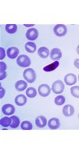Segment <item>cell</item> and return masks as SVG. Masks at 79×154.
<instances>
[{
	"mask_svg": "<svg viewBox=\"0 0 79 154\" xmlns=\"http://www.w3.org/2000/svg\"><path fill=\"white\" fill-rule=\"evenodd\" d=\"M38 34V32L36 28H31L27 31L26 36L28 39L34 40L37 38Z\"/></svg>",
	"mask_w": 79,
	"mask_h": 154,
	"instance_id": "cell-6",
	"label": "cell"
},
{
	"mask_svg": "<svg viewBox=\"0 0 79 154\" xmlns=\"http://www.w3.org/2000/svg\"><path fill=\"white\" fill-rule=\"evenodd\" d=\"M78 80H79V74L78 76Z\"/></svg>",
	"mask_w": 79,
	"mask_h": 154,
	"instance_id": "cell-33",
	"label": "cell"
},
{
	"mask_svg": "<svg viewBox=\"0 0 79 154\" xmlns=\"http://www.w3.org/2000/svg\"><path fill=\"white\" fill-rule=\"evenodd\" d=\"M0 53H1V57L0 59L1 60L3 59L5 57L6 54L4 49V48L1 47L0 48Z\"/></svg>",
	"mask_w": 79,
	"mask_h": 154,
	"instance_id": "cell-27",
	"label": "cell"
},
{
	"mask_svg": "<svg viewBox=\"0 0 79 154\" xmlns=\"http://www.w3.org/2000/svg\"><path fill=\"white\" fill-rule=\"evenodd\" d=\"M21 128L23 130H31L33 128V125L29 121H23L21 125Z\"/></svg>",
	"mask_w": 79,
	"mask_h": 154,
	"instance_id": "cell-23",
	"label": "cell"
},
{
	"mask_svg": "<svg viewBox=\"0 0 79 154\" xmlns=\"http://www.w3.org/2000/svg\"><path fill=\"white\" fill-rule=\"evenodd\" d=\"M53 30L54 34L59 37L65 35L67 31V27L63 24H58L55 26Z\"/></svg>",
	"mask_w": 79,
	"mask_h": 154,
	"instance_id": "cell-4",
	"label": "cell"
},
{
	"mask_svg": "<svg viewBox=\"0 0 79 154\" xmlns=\"http://www.w3.org/2000/svg\"><path fill=\"white\" fill-rule=\"evenodd\" d=\"M17 62L19 66L23 67L29 66L31 63L30 58L25 55L19 56L17 59Z\"/></svg>",
	"mask_w": 79,
	"mask_h": 154,
	"instance_id": "cell-2",
	"label": "cell"
},
{
	"mask_svg": "<svg viewBox=\"0 0 79 154\" xmlns=\"http://www.w3.org/2000/svg\"><path fill=\"white\" fill-rule=\"evenodd\" d=\"M34 25V24H23V25H24L25 26L27 27L33 26Z\"/></svg>",
	"mask_w": 79,
	"mask_h": 154,
	"instance_id": "cell-31",
	"label": "cell"
},
{
	"mask_svg": "<svg viewBox=\"0 0 79 154\" xmlns=\"http://www.w3.org/2000/svg\"><path fill=\"white\" fill-rule=\"evenodd\" d=\"M26 94L29 98H33L37 96V92L36 89L33 87H30L27 89Z\"/></svg>",
	"mask_w": 79,
	"mask_h": 154,
	"instance_id": "cell-20",
	"label": "cell"
},
{
	"mask_svg": "<svg viewBox=\"0 0 79 154\" xmlns=\"http://www.w3.org/2000/svg\"><path fill=\"white\" fill-rule=\"evenodd\" d=\"M65 100L64 96L62 95H59L55 98L54 102L56 105L61 106L64 103Z\"/></svg>",
	"mask_w": 79,
	"mask_h": 154,
	"instance_id": "cell-24",
	"label": "cell"
},
{
	"mask_svg": "<svg viewBox=\"0 0 79 154\" xmlns=\"http://www.w3.org/2000/svg\"><path fill=\"white\" fill-rule=\"evenodd\" d=\"M5 29L7 32L11 34L15 33L17 30V26L15 24H7Z\"/></svg>",
	"mask_w": 79,
	"mask_h": 154,
	"instance_id": "cell-21",
	"label": "cell"
},
{
	"mask_svg": "<svg viewBox=\"0 0 79 154\" xmlns=\"http://www.w3.org/2000/svg\"><path fill=\"white\" fill-rule=\"evenodd\" d=\"M78 117H79V114H78Z\"/></svg>",
	"mask_w": 79,
	"mask_h": 154,
	"instance_id": "cell-34",
	"label": "cell"
},
{
	"mask_svg": "<svg viewBox=\"0 0 79 154\" xmlns=\"http://www.w3.org/2000/svg\"><path fill=\"white\" fill-rule=\"evenodd\" d=\"M64 81L65 84L68 86H72L76 83L77 81V77L73 74H68L65 76Z\"/></svg>",
	"mask_w": 79,
	"mask_h": 154,
	"instance_id": "cell-8",
	"label": "cell"
},
{
	"mask_svg": "<svg viewBox=\"0 0 79 154\" xmlns=\"http://www.w3.org/2000/svg\"><path fill=\"white\" fill-rule=\"evenodd\" d=\"M25 48L28 52L30 53H33L36 50L37 46L34 43L28 42L26 44Z\"/></svg>",
	"mask_w": 79,
	"mask_h": 154,
	"instance_id": "cell-17",
	"label": "cell"
},
{
	"mask_svg": "<svg viewBox=\"0 0 79 154\" xmlns=\"http://www.w3.org/2000/svg\"><path fill=\"white\" fill-rule=\"evenodd\" d=\"M7 53L8 57L11 59H14L19 54V50L17 47H11L8 48Z\"/></svg>",
	"mask_w": 79,
	"mask_h": 154,
	"instance_id": "cell-9",
	"label": "cell"
},
{
	"mask_svg": "<svg viewBox=\"0 0 79 154\" xmlns=\"http://www.w3.org/2000/svg\"><path fill=\"white\" fill-rule=\"evenodd\" d=\"M38 54L40 57L43 58H46L49 55V51L48 48L42 47L39 48L38 51Z\"/></svg>",
	"mask_w": 79,
	"mask_h": 154,
	"instance_id": "cell-16",
	"label": "cell"
},
{
	"mask_svg": "<svg viewBox=\"0 0 79 154\" xmlns=\"http://www.w3.org/2000/svg\"><path fill=\"white\" fill-rule=\"evenodd\" d=\"M65 85L60 80H58L54 82L52 86V89L53 92L55 94H59L64 92V89Z\"/></svg>",
	"mask_w": 79,
	"mask_h": 154,
	"instance_id": "cell-3",
	"label": "cell"
},
{
	"mask_svg": "<svg viewBox=\"0 0 79 154\" xmlns=\"http://www.w3.org/2000/svg\"><path fill=\"white\" fill-rule=\"evenodd\" d=\"M12 122L10 118L7 117H4L0 121V124L4 127H8L10 125Z\"/></svg>",
	"mask_w": 79,
	"mask_h": 154,
	"instance_id": "cell-22",
	"label": "cell"
},
{
	"mask_svg": "<svg viewBox=\"0 0 79 154\" xmlns=\"http://www.w3.org/2000/svg\"><path fill=\"white\" fill-rule=\"evenodd\" d=\"M7 74L6 72L4 71L1 73V80H2L6 78Z\"/></svg>",
	"mask_w": 79,
	"mask_h": 154,
	"instance_id": "cell-28",
	"label": "cell"
},
{
	"mask_svg": "<svg viewBox=\"0 0 79 154\" xmlns=\"http://www.w3.org/2000/svg\"><path fill=\"white\" fill-rule=\"evenodd\" d=\"M35 123L37 127L42 128L46 126L47 120L44 117L42 116H39L35 119Z\"/></svg>",
	"mask_w": 79,
	"mask_h": 154,
	"instance_id": "cell-13",
	"label": "cell"
},
{
	"mask_svg": "<svg viewBox=\"0 0 79 154\" xmlns=\"http://www.w3.org/2000/svg\"><path fill=\"white\" fill-rule=\"evenodd\" d=\"M59 63L57 61L45 67L43 70L47 72L52 71L55 70L59 66Z\"/></svg>",
	"mask_w": 79,
	"mask_h": 154,
	"instance_id": "cell-18",
	"label": "cell"
},
{
	"mask_svg": "<svg viewBox=\"0 0 79 154\" xmlns=\"http://www.w3.org/2000/svg\"><path fill=\"white\" fill-rule=\"evenodd\" d=\"M75 112L74 109L72 105L67 104L63 108V113L66 117L72 116Z\"/></svg>",
	"mask_w": 79,
	"mask_h": 154,
	"instance_id": "cell-12",
	"label": "cell"
},
{
	"mask_svg": "<svg viewBox=\"0 0 79 154\" xmlns=\"http://www.w3.org/2000/svg\"><path fill=\"white\" fill-rule=\"evenodd\" d=\"M5 91L3 87H1V98H2L4 96Z\"/></svg>",
	"mask_w": 79,
	"mask_h": 154,
	"instance_id": "cell-30",
	"label": "cell"
},
{
	"mask_svg": "<svg viewBox=\"0 0 79 154\" xmlns=\"http://www.w3.org/2000/svg\"><path fill=\"white\" fill-rule=\"evenodd\" d=\"M62 56V53L60 49L54 48L51 50L50 58L53 60H59Z\"/></svg>",
	"mask_w": 79,
	"mask_h": 154,
	"instance_id": "cell-10",
	"label": "cell"
},
{
	"mask_svg": "<svg viewBox=\"0 0 79 154\" xmlns=\"http://www.w3.org/2000/svg\"><path fill=\"white\" fill-rule=\"evenodd\" d=\"M10 118L12 121L10 127L13 128H18L20 123V120L18 117L16 116H11Z\"/></svg>",
	"mask_w": 79,
	"mask_h": 154,
	"instance_id": "cell-19",
	"label": "cell"
},
{
	"mask_svg": "<svg viewBox=\"0 0 79 154\" xmlns=\"http://www.w3.org/2000/svg\"><path fill=\"white\" fill-rule=\"evenodd\" d=\"M74 65L77 68L79 69V59H75L74 62Z\"/></svg>",
	"mask_w": 79,
	"mask_h": 154,
	"instance_id": "cell-29",
	"label": "cell"
},
{
	"mask_svg": "<svg viewBox=\"0 0 79 154\" xmlns=\"http://www.w3.org/2000/svg\"><path fill=\"white\" fill-rule=\"evenodd\" d=\"M2 111L4 114L9 116L14 114L15 111V108L12 105L7 104L2 107Z\"/></svg>",
	"mask_w": 79,
	"mask_h": 154,
	"instance_id": "cell-7",
	"label": "cell"
},
{
	"mask_svg": "<svg viewBox=\"0 0 79 154\" xmlns=\"http://www.w3.org/2000/svg\"><path fill=\"white\" fill-rule=\"evenodd\" d=\"M77 51L78 54L79 55V45L78 46L77 48Z\"/></svg>",
	"mask_w": 79,
	"mask_h": 154,
	"instance_id": "cell-32",
	"label": "cell"
},
{
	"mask_svg": "<svg viewBox=\"0 0 79 154\" xmlns=\"http://www.w3.org/2000/svg\"><path fill=\"white\" fill-rule=\"evenodd\" d=\"M27 99L26 96L23 95H19L16 97L15 102L18 106H23L26 103Z\"/></svg>",
	"mask_w": 79,
	"mask_h": 154,
	"instance_id": "cell-14",
	"label": "cell"
},
{
	"mask_svg": "<svg viewBox=\"0 0 79 154\" xmlns=\"http://www.w3.org/2000/svg\"><path fill=\"white\" fill-rule=\"evenodd\" d=\"M38 90L39 94L43 97L48 96L51 92L50 87L45 84L40 85L38 87Z\"/></svg>",
	"mask_w": 79,
	"mask_h": 154,
	"instance_id": "cell-5",
	"label": "cell"
},
{
	"mask_svg": "<svg viewBox=\"0 0 79 154\" xmlns=\"http://www.w3.org/2000/svg\"><path fill=\"white\" fill-rule=\"evenodd\" d=\"M0 72L1 73L4 72L7 69V65L6 64L3 62H0Z\"/></svg>",
	"mask_w": 79,
	"mask_h": 154,
	"instance_id": "cell-26",
	"label": "cell"
},
{
	"mask_svg": "<svg viewBox=\"0 0 79 154\" xmlns=\"http://www.w3.org/2000/svg\"><path fill=\"white\" fill-rule=\"evenodd\" d=\"M16 89L19 92L25 90L27 87V84L23 80H19L16 82L15 85Z\"/></svg>",
	"mask_w": 79,
	"mask_h": 154,
	"instance_id": "cell-15",
	"label": "cell"
},
{
	"mask_svg": "<svg viewBox=\"0 0 79 154\" xmlns=\"http://www.w3.org/2000/svg\"><path fill=\"white\" fill-rule=\"evenodd\" d=\"M23 76L27 81L32 83L36 79V75L34 71L32 68H29L25 70L23 73Z\"/></svg>",
	"mask_w": 79,
	"mask_h": 154,
	"instance_id": "cell-1",
	"label": "cell"
},
{
	"mask_svg": "<svg viewBox=\"0 0 79 154\" xmlns=\"http://www.w3.org/2000/svg\"><path fill=\"white\" fill-rule=\"evenodd\" d=\"M48 126L52 130L57 129L60 128V123L59 120L56 118H52L50 119L48 123Z\"/></svg>",
	"mask_w": 79,
	"mask_h": 154,
	"instance_id": "cell-11",
	"label": "cell"
},
{
	"mask_svg": "<svg viewBox=\"0 0 79 154\" xmlns=\"http://www.w3.org/2000/svg\"><path fill=\"white\" fill-rule=\"evenodd\" d=\"M70 92L72 95L76 98H79V87L75 86L71 87Z\"/></svg>",
	"mask_w": 79,
	"mask_h": 154,
	"instance_id": "cell-25",
	"label": "cell"
}]
</instances>
